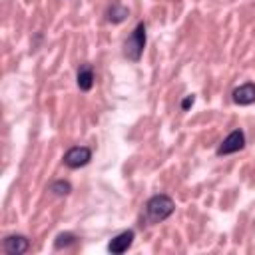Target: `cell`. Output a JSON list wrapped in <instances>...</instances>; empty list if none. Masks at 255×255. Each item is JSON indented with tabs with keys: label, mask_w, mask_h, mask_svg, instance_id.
I'll use <instances>...</instances> for the list:
<instances>
[{
	"label": "cell",
	"mask_w": 255,
	"mask_h": 255,
	"mask_svg": "<svg viewBox=\"0 0 255 255\" xmlns=\"http://www.w3.org/2000/svg\"><path fill=\"white\" fill-rule=\"evenodd\" d=\"M173 209H175V203L169 195H163V193L153 195L145 203V219L149 223H159V221L167 219L173 213Z\"/></svg>",
	"instance_id": "obj_1"
},
{
	"label": "cell",
	"mask_w": 255,
	"mask_h": 255,
	"mask_svg": "<svg viewBox=\"0 0 255 255\" xmlns=\"http://www.w3.org/2000/svg\"><path fill=\"white\" fill-rule=\"evenodd\" d=\"M143 48H145V24L139 22V24L133 28V32L129 34V38L126 40V44H124V54H126V58H129L131 62H137V60L141 58V54H143Z\"/></svg>",
	"instance_id": "obj_2"
},
{
	"label": "cell",
	"mask_w": 255,
	"mask_h": 255,
	"mask_svg": "<svg viewBox=\"0 0 255 255\" xmlns=\"http://www.w3.org/2000/svg\"><path fill=\"white\" fill-rule=\"evenodd\" d=\"M92 159V149L86 145H74L64 153V165H68L70 169H78L88 165Z\"/></svg>",
	"instance_id": "obj_3"
},
{
	"label": "cell",
	"mask_w": 255,
	"mask_h": 255,
	"mask_svg": "<svg viewBox=\"0 0 255 255\" xmlns=\"http://www.w3.org/2000/svg\"><path fill=\"white\" fill-rule=\"evenodd\" d=\"M245 145V133L241 129H233L217 147V155H227V153H235L239 149H243Z\"/></svg>",
	"instance_id": "obj_4"
},
{
	"label": "cell",
	"mask_w": 255,
	"mask_h": 255,
	"mask_svg": "<svg viewBox=\"0 0 255 255\" xmlns=\"http://www.w3.org/2000/svg\"><path fill=\"white\" fill-rule=\"evenodd\" d=\"M2 247L8 255H22L30 249V241L24 235H8L2 243Z\"/></svg>",
	"instance_id": "obj_5"
},
{
	"label": "cell",
	"mask_w": 255,
	"mask_h": 255,
	"mask_svg": "<svg viewBox=\"0 0 255 255\" xmlns=\"http://www.w3.org/2000/svg\"><path fill=\"white\" fill-rule=\"evenodd\" d=\"M231 98L239 106H251V104H255V84H251V82L241 84L239 88L233 90Z\"/></svg>",
	"instance_id": "obj_6"
},
{
	"label": "cell",
	"mask_w": 255,
	"mask_h": 255,
	"mask_svg": "<svg viewBox=\"0 0 255 255\" xmlns=\"http://www.w3.org/2000/svg\"><path fill=\"white\" fill-rule=\"evenodd\" d=\"M133 231L131 229H128V231H122L120 235H116L110 243H108V251L110 253H124V251H128L129 247H131V243H133Z\"/></svg>",
	"instance_id": "obj_7"
},
{
	"label": "cell",
	"mask_w": 255,
	"mask_h": 255,
	"mask_svg": "<svg viewBox=\"0 0 255 255\" xmlns=\"http://www.w3.org/2000/svg\"><path fill=\"white\" fill-rule=\"evenodd\" d=\"M76 82H78V88H80L82 92L92 90V86H94V68H92L90 64H82V66L78 68V78H76Z\"/></svg>",
	"instance_id": "obj_8"
},
{
	"label": "cell",
	"mask_w": 255,
	"mask_h": 255,
	"mask_svg": "<svg viewBox=\"0 0 255 255\" xmlns=\"http://www.w3.org/2000/svg\"><path fill=\"white\" fill-rule=\"evenodd\" d=\"M129 16V10L126 8V6H122V4H112L110 8H108V12H106V18H108V22H112V24H120V22H124L126 18Z\"/></svg>",
	"instance_id": "obj_9"
},
{
	"label": "cell",
	"mask_w": 255,
	"mask_h": 255,
	"mask_svg": "<svg viewBox=\"0 0 255 255\" xmlns=\"http://www.w3.org/2000/svg\"><path fill=\"white\" fill-rule=\"evenodd\" d=\"M50 191L56 193V195H68V193L72 191V185H70L68 181H64V179H58V181H54V183L50 185Z\"/></svg>",
	"instance_id": "obj_10"
},
{
	"label": "cell",
	"mask_w": 255,
	"mask_h": 255,
	"mask_svg": "<svg viewBox=\"0 0 255 255\" xmlns=\"http://www.w3.org/2000/svg\"><path fill=\"white\" fill-rule=\"evenodd\" d=\"M74 241H76V235H74V233H60V235L56 237V241H54V247H56V249H62V247L72 245Z\"/></svg>",
	"instance_id": "obj_11"
},
{
	"label": "cell",
	"mask_w": 255,
	"mask_h": 255,
	"mask_svg": "<svg viewBox=\"0 0 255 255\" xmlns=\"http://www.w3.org/2000/svg\"><path fill=\"white\" fill-rule=\"evenodd\" d=\"M193 102H195V96L191 94V96H185V100L181 102V110L185 112V110H189L191 106H193Z\"/></svg>",
	"instance_id": "obj_12"
}]
</instances>
